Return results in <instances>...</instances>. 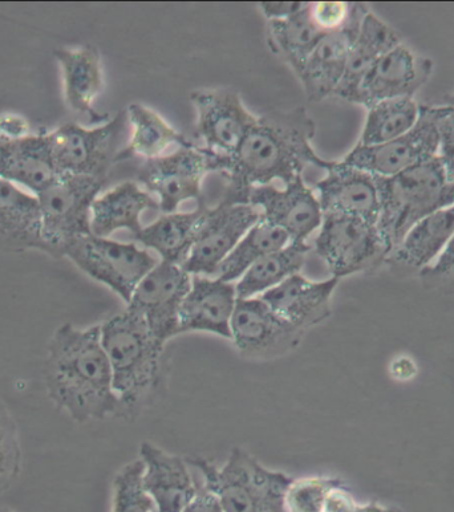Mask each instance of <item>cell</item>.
<instances>
[{"label":"cell","mask_w":454,"mask_h":512,"mask_svg":"<svg viewBox=\"0 0 454 512\" xmlns=\"http://www.w3.org/2000/svg\"><path fill=\"white\" fill-rule=\"evenodd\" d=\"M43 380L52 404L77 424L121 417L100 324L80 328L66 323L56 328L48 343Z\"/></svg>","instance_id":"obj_1"},{"label":"cell","mask_w":454,"mask_h":512,"mask_svg":"<svg viewBox=\"0 0 454 512\" xmlns=\"http://www.w3.org/2000/svg\"><path fill=\"white\" fill-rule=\"evenodd\" d=\"M315 121L304 108L275 111L259 116L225 174L224 199L246 203V193L254 186H282L303 177L307 165L324 169L327 160L316 154L312 140Z\"/></svg>","instance_id":"obj_2"},{"label":"cell","mask_w":454,"mask_h":512,"mask_svg":"<svg viewBox=\"0 0 454 512\" xmlns=\"http://www.w3.org/2000/svg\"><path fill=\"white\" fill-rule=\"evenodd\" d=\"M101 343L107 353L113 389L121 405V417L139 412L162 383L164 352L148 324L136 312L125 310L100 324Z\"/></svg>","instance_id":"obj_3"},{"label":"cell","mask_w":454,"mask_h":512,"mask_svg":"<svg viewBox=\"0 0 454 512\" xmlns=\"http://www.w3.org/2000/svg\"><path fill=\"white\" fill-rule=\"evenodd\" d=\"M378 185V229L389 254L403 242L413 226L428 215L454 205V185L448 181L439 158L393 177H378Z\"/></svg>","instance_id":"obj_4"},{"label":"cell","mask_w":454,"mask_h":512,"mask_svg":"<svg viewBox=\"0 0 454 512\" xmlns=\"http://www.w3.org/2000/svg\"><path fill=\"white\" fill-rule=\"evenodd\" d=\"M204 478V487L224 512H287L286 494L294 479L267 469L246 450L235 448L222 467L209 459L186 458Z\"/></svg>","instance_id":"obj_5"},{"label":"cell","mask_w":454,"mask_h":512,"mask_svg":"<svg viewBox=\"0 0 454 512\" xmlns=\"http://www.w3.org/2000/svg\"><path fill=\"white\" fill-rule=\"evenodd\" d=\"M231 157L210 152L204 146L180 148L154 160L145 161L137 173V184L157 197L164 214L176 213L181 203L204 205L202 181L210 173H227Z\"/></svg>","instance_id":"obj_6"},{"label":"cell","mask_w":454,"mask_h":512,"mask_svg":"<svg viewBox=\"0 0 454 512\" xmlns=\"http://www.w3.org/2000/svg\"><path fill=\"white\" fill-rule=\"evenodd\" d=\"M103 178L59 176L38 195L44 253L64 256L67 247L91 234V207L103 190Z\"/></svg>","instance_id":"obj_7"},{"label":"cell","mask_w":454,"mask_h":512,"mask_svg":"<svg viewBox=\"0 0 454 512\" xmlns=\"http://www.w3.org/2000/svg\"><path fill=\"white\" fill-rule=\"evenodd\" d=\"M64 256L85 275L104 284L127 304L131 302L141 280L160 262L135 243L117 242L92 234L72 242Z\"/></svg>","instance_id":"obj_8"},{"label":"cell","mask_w":454,"mask_h":512,"mask_svg":"<svg viewBox=\"0 0 454 512\" xmlns=\"http://www.w3.org/2000/svg\"><path fill=\"white\" fill-rule=\"evenodd\" d=\"M315 251L338 279L374 270L389 254L378 225L338 214L323 215Z\"/></svg>","instance_id":"obj_9"},{"label":"cell","mask_w":454,"mask_h":512,"mask_svg":"<svg viewBox=\"0 0 454 512\" xmlns=\"http://www.w3.org/2000/svg\"><path fill=\"white\" fill-rule=\"evenodd\" d=\"M127 112H120L108 123L84 128L68 123L48 134L52 156L59 176L107 177L116 164L121 133L127 123Z\"/></svg>","instance_id":"obj_10"},{"label":"cell","mask_w":454,"mask_h":512,"mask_svg":"<svg viewBox=\"0 0 454 512\" xmlns=\"http://www.w3.org/2000/svg\"><path fill=\"white\" fill-rule=\"evenodd\" d=\"M192 279L182 266L160 260L141 280L127 304L129 310L144 319L162 344L180 335V311Z\"/></svg>","instance_id":"obj_11"},{"label":"cell","mask_w":454,"mask_h":512,"mask_svg":"<svg viewBox=\"0 0 454 512\" xmlns=\"http://www.w3.org/2000/svg\"><path fill=\"white\" fill-rule=\"evenodd\" d=\"M439 134L432 105H420V119L416 127L396 140L385 144L356 145L343 162L375 177L396 176L413 166L437 158Z\"/></svg>","instance_id":"obj_12"},{"label":"cell","mask_w":454,"mask_h":512,"mask_svg":"<svg viewBox=\"0 0 454 512\" xmlns=\"http://www.w3.org/2000/svg\"><path fill=\"white\" fill-rule=\"evenodd\" d=\"M259 218L261 213L249 203L222 198L216 207H209L208 217L182 268L192 276L216 278L222 262Z\"/></svg>","instance_id":"obj_13"},{"label":"cell","mask_w":454,"mask_h":512,"mask_svg":"<svg viewBox=\"0 0 454 512\" xmlns=\"http://www.w3.org/2000/svg\"><path fill=\"white\" fill-rule=\"evenodd\" d=\"M303 329L294 327L261 298L239 299L231 319V341L251 360H274L301 345Z\"/></svg>","instance_id":"obj_14"},{"label":"cell","mask_w":454,"mask_h":512,"mask_svg":"<svg viewBox=\"0 0 454 512\" xmlns=\"http://www.w3.org/2000/svg\"><path fill=\"white\" fill-rule=\"evenodd\" d=\"M190 100L196 109V132L204 148L221 156L233 157L251 128L257 123L243 104L241 96L231 89H198Z\"/></svg>","instance_id":"obj_15"},{"label":"cell","mask_w":454,"mask_h":512,"mask_svg":"<svg viewBox=\"0 0 454 512\" xmlns=\"http://www.w3.org/2000/svg\"><path fill=\"white\" fill-rule=\"evenodd\" d=\"M246 203L258 209L266 221L286 231L294 243H307L322 226V207L303 177L282 188L274 184L254 186L247 190Z\"/></svg>","instance_id":"obj_16"},{"label":"cell","mask_w":454,"mask_h":512,"mask_svg":"<svg viewBox=\"0 0 454 512\" xmlns=\"http://www.w3.org/2000/svg\"><path fill=\"white\" fill-rule=\"evenodd\" d=\"M433 64L400 44L381 56L364 77L356 92L354 104L370 109L381 101L413 99L431 79Z\"/></svg>","instance_id":"obj_17"},{"label":"cell","mask_w":454,"mask_h":512,"mask_svg":"<svg viewBox=\"0 0 454 512\" xmlns=\"http://www.w3.org/2000/svg\"><path fill=\"white\" fill-rule=\"evenodd\" d=\"M323 170L326 176L314 188L323 215H348L378 225V177L343 161H327Z\"/></svg>","instance_id":"obj_18"},{"label":"cell","mask_w":454,"mask_h":512,"mask_svg":"<svg viewBox=\"0 0 454 512\" xmlns=\"http://www.w3.org/2000/svg\"><path fill=\"white\" fill-rule=\"evenodd\" d=\"M370 8L355 3L354 15L342 30L326 34L311 52L299 79L310 101H322L334 96L346 72L352 46L360 24Z\"/></svg>","instance_id":"obj_19"},{"label":"cell","mask_w":454,"mask_h":512,"mask_svg":"<svg viewBox=\"0 0 454 512\" xmlns=\"http://www.w3.org/2000/svg\"><path fill=\"white\" fill-rule=\"evenodd\" d=\"M140 461L144 465V486L156 505V512L188 509L200 490L188 461L180 455L166 453L151 442L140 445Z\"/></svg>","instance_id":"obj_20"},{"label":"cell","mask_w":454,"mask_h":512,"mask_svg":"<svg viewBox=\"0 0 454 512\" xmlns=\"http://www.w3.org/2000/svg\"><path fill=\"white\" fill-rule=\"evenodd\" d=\"M237 300L235 283L193 276L192 287L180 311V333H213L231 340V319Z\"/></svg>","instance_id":"obj_21"},{"label":"cell","mask_w":454,"mask_h":512,"mask_svg":"<svg viewBox=\"0 0 454 512\" xmlns=\"http://www.w3.org/2000/svg\"><path fill=\"white\" fill-rule=\"evenodd\" d=\"M338 278L312 282L297 274L259 296L283 320L307 331L331 316L332 295L338 287Z\"/></svg>","instance_id":"obj_22"},{"label":"cell","mask_w":454,"mask_h":512,"mask_svg":"<svg viewBox=\"0 0 454 512\" xmlns=\"http://www.w3.org/2000/svg\"><path fill=\"white\" fill-rule=\"evenodd\" d=\"M160 209L156 198L137 182L125 181L95 199L91 207V234L109 238L119 230L137 235L143 230L141 215Z\"/></svg>","instance_id":"obj_23"},{"label":"cell","mask_w":454,"mask_h":512,"mask_svg":"<svg viewBox=\"0 0 454 512\" xmlns=\"http://www.w3.org/2000/svg\"><path fill=\"white\" fill-rule=\"evenodd\" d=\"M0 246L44 251L38 195L0 178Z\"/></svg>","instance_id":"obj_24"},{"label":"cell","mask_w":454,"mask_h":512,"mask_svg":"<svg viewBox=\"0 0 454 512\" xmlns=\"http://www.w3.org/2000/svg\"><path fill=\"white\" fill-rule=\"evenodd\" d=\"M63 73L64 99L72 112L103 120L93 111V104L104 88L101 55L91 44L75 48H63L55 52Z\"/></svg>","instance_id":"obj_25"},{"label":"cell","mask_w":454,"mask_h":512,"mask_svg":"<svg viewBox=\"0 0 454 512\" xmlns=\"http://www.w3.org/2000/svg\"><path fill=\"white\" fill-rule=\"evenodd\" d=\"M400 44L399 35L374 12L368 11L360 24L359 34L348 58L346 72L334 96L354 103L356 92L367 73L381 56Z\"/></svg>","instance_id":"obj_26"},{"label":"cell","mask_w":454,"mask_h":512,"mask_svg":"<svg viewBox=\"0 0 454 512\" xmlns=\"http://www.w3.org/2000/svg\"><path fill=\"white\" fill-rule=\"evenodd\" d=\"M454 235V205L436 211L413 226L387 262L409 270L424 271L443 253Z\"/></svg>","instance_id":"obj_27"},{"label":"cell","mask_w":454,"mask_h":512,"mask_svg":"<svg viewBox=\"0 0 454 512\" xmlns=\"http://www.w3.org/2000/svg\"><path fill=\"white\" fill-rule=\"evenodd\" d=\"M209 206L198 205L189 213L164 214L135 235L137 242L161 256L165 262L182 266L208 217Z\"/></svg>","instance_id":"obj_28"},{"label":"cell","mask_w":454,"mask_h":512,"mask_svg":"<svg viewBox=\"0 0 454 512\" xmlns=\"http://www.w3.org/2000/svg\"><path fill=\"white\" fill-rule=\"evenodd\" d=\"M127 119L132 125V137L129 144L117 154L116 162L132 157H143L154 160L165 156L170 146L178 148H194L196 142L189 140L185 134L178 132L166 123L153 109L141 104H131L127 109Z\"/></svg>","instance_id":"obj_29"},{"label":"cell","mask_w":454,"mask_h":512,"mask_svg":"<svg viewBox=\"0 0 454 512\" xmlns=\"http://www.w3.org/2000/svg\"><path fill=\"white\" fill-rule=\"evenodd\" d=\"M58 177L47 133L11 141L10 165L4 180L39 195Z\"/></svg>","instance_id":"obj_30"},{"label":"cell","mask_w":454,"mask_h":512,"mask_svg":"<svg viewBox=\"0 0 454 512\" xmlns=\"http://www.w3.org/2000/svg\"><path fill=\"white\" fill-rule=\"evenodd\" d=\"M310 250L307 243L291 242L282 250L259 259L235 283L238 298H258L291 276L299 274Z\"/></svg>","instance_id":"obj_31"},{"label":"cell","mask_w":454,"mask_h":512,"mask_svg":"<svg viewBox=\"0 0 454 512\" xmlns=\"http://www.w3.org/2000/svg\"><path fill=\"white\" fill-rule=\"evenodd\" d=\"M290 243L291 239L286 231L261 217L222 262L216 278L237 283L259 259L282 250Z\"/></svg>","instance_id":"obj_32"},{"label":"cell","mask_w":454,"mask_h":512,"mask_svg":"<svg viewBox=\"0 0 454 512\" xmlns=\"http://www.w3.org/2000/svg\"><path fill=\"white\" fill-rule=\"evenodd\" d=\"M308 7L289 19L271 20L267 26L270 47L289 63L298 76L311 52L326 35L316 27Z\"/></svg>","instance_id":"obj_33"},{"label":"cell","mask_w":454,"mask_h":512,"mask_svg":"<svg viewBox=\"0 0 454 512\" xmlns=\"http://www.w3.org/2000/svg\"><path fill=\"white\" fill-rule=\"evenodd\" d=\"M420 105L413 99L381 101L368 109L359 144L374 146L396 140L416 127Z\"/></svg>","instance_id":"obj_34"},{"label":"cell","mask_w":454,"mask_h":512,"mask_svg":"<svg viewBox=\"0 0 454 512\" xmlns=\"http://www.w3.org/2000/svg\"><path fill=\"white\" fill-rule=\"evenodd\" d=\"M143 477L144 465L140 459L129 462L116 474L112 485V512H156Z\"/></svg>","instance_id":"obj_35"},{"label":"cell","mask_w":454,"mask_h":512,"mask_svg":"<svg viewBox=\"0 0 454 512\" xmlns=\"http://www.w3.org/2000/svg\"><path fill=\"white\" fill-rule=\"evenodd\" d=\"M23 453L18 425L0 401V495L6 493L22 473Z\"/></svg>","instance_id":"obj_36"},{"label":"cell","mask_w":454,"mask_h":512,"mask_svg":"<svg viewBox=\"0 0 454 512\" xmlns=\"http://www.w3.org/2000/svg\"><path fill=\"white\" fill-rule=\"evenodd\" d=\"M342 483L328 477L294 479L286 494L287 512H323L328 493Z\"/></svg>","instance_id":"obj_37"},{"label":"cell","mask_w":454,"mask_h":512,"mask_svg":"<svg viewBox=\"0 0 454 512\" xmlns=\"http://www.w3.org/2000/svg\"><path fill=\"white\" fill-rule=\"evenodd\" d=\"M433 116L437 134H439V158L447 174L448 181L454 185V107L453 105H436Z\"/></svg>","instance_id":"obj_38"},{"label":"cell","mask_w":454,"mask_h":512,"mask_svg":"<svg viewBox=\"0 0 454 512\" xmlns=\"http://www.w3.org/2000/svg\"><path fill=\"white\" fill-rule=\"evenodd\" d=\"M355 3H310L308 12L323 34H331L346 27L354 15Z\"/></svg>","instance_id":"obj_39"},{"label":"cell","mask_w":454,"mask_h":512,"mask_svg":"<svg viewBox=\"0 0 454 512\" xmlns=\"http://www.w3.org/2000/svg\"><path fill=\"white\" fill-rule=\"evenodd\" d=\"M425 279H451L454 276V235L443 253L428 268L420 272Z\"/></svg>","instance_id":"obj_40"},{"label":"cell","mask_w":454,"mask_h":512,"mask_svg":"<svg viewBox=\"0 0 454 512\" xmlns=\"http://www.w3.org/2000/svg\"><path fill=\"white\" fill-rule=\"evenodd\" d=\"M358 506L355 498L352 497L350 491L342 483V485L334 487L328 493L326 502H324L323 512H355Z\"/></svg>","instance_id":"obj_41"},{"label":"cell","mask_w":454,"mask_h":512,"mask_svg":"<svg viewBox=\"0 0 454 512\" xmlns=\"http://www.w3.org/2000/svg\"><path fill=\"white\" fill-rule=\"evenodd\" d=\"M310 3L302 2H291V3H259V10L263 12L266 19L271 20H285L291 18V16L299 14L303 10H306Z\"/></svg>","instance_id":"obj_42"},{"label":"cell","mask_w":454,"mask_h":512,"mask_svg":"<svg viewBox=\"0 0 454 512\" xmlns=\"http://www.w3.org/2000/svg\"><path fill=\"white\" fill-rule=\"evenodd\" d=\"M28 132H30V124L24 117L11 115V113L0 116V136L6 140H22V138L30 136Z\"/></svg>","instance_id":"obj_43"},{"label":"cell","mask_w":454,"mask_h":512,"mask_svg":"<svg viewBox=\"0 0 454 512\" xmlns=\"http://www.w3.org/2000/svg\"><path fill=\"white\" fill-rule=\"evenodd\" d=\"M417 371H419V368H417L415 360L408 356L396 357L392 361L391 367H389L393 379L400 381V383H407V381L412 380L417 375Z\"/></svg>","instance_id":"obj_44"},{"label":"cell","mask_w":454,"mask_h":512,"mask_svg":"<svg viewBox=\"0 0 454 512\" xmlns=\"http://www.w3.org/2000/svg\"><path fill=\"white\" fill-rule=\"evenodd\" d=\"M184 512H224L221 509L220 503L210 491L206 490L204 485L200 486L197 497L190 503L188 509Z\"/></svg>","instance_id":"obj_45"},{"label":"cell","mask_w":454,"mask_h":512,"mask_svg":"<svg viewBox=\"0 0 454 512\" xmlns=\"http://www.w3.org/2000/svg\"><path fill=\"white\" fill-rule=\"evenodd\" d=\"M11 141L0 136V178H6L8 165H10Z\"/></svg>","instance_id":"obj_46"},{"label":"cell","mask_w":454,"mask_h":512,"mask_svg":"<svg viewBox=\"0 0 454 512\" xmlns=\"http://www.w3.org/2000/svg\"><path fill=\"white\" fill-rule=\"evenodd\" d=\"M355 512H401L397 509H392V507H385L383 505H379V503L372 502L367 503V505H359L358 509Z\"/></svg>","instance_id":"obj_47"},{"label":"cell","mask_w":454,"mask_h":512,"mask_svg":"<svg viewBox=\"0 0 454 512\" xmlns=\"http://www.w3.org/2000/svg\"><path fill=\"white\" fill-rule=\"evenodd\" d=\"M445 101H447L448 105H453V107H454V93H453V95L448 96L447 100H445Z\"/></svg>","instance_id":"obj_48"},{"label":"cell","mask_w":454,"mask_h":512,"mask_svg":"<svg viewBox=\"0 0 454 512\" xmlns=\"http://www.w3.org/2000/svg\"><path fill=\"white\" fill-rule=\"evenodd\" d=\"M0 512H16L14 510H8V509H0Z\"/></svg>","instance_id":"obj_49"}]
</instances>
